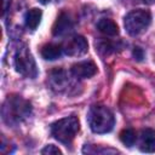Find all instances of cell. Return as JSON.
Here are the masks:
<instances>
[{"label":"cell","instance_id":"6da1fadb","mask_svg":"<svg viewBox=\"0 0 155 155\" xmlns=\"http://www.w3.org/2000/svg\"><path fill=\"white\" fill-rule=\"evenodd\" d=\"M31 113L30 103L18 94H11L6 98L1 108L2 120L8 126H16L23 122Z\"/></svg>","mask_w":155,"mask_h":155},{"label":"cell","instance_id":"7a4b0ae2","mask_svg":"<svg viewBox=\"0 0 155 155\" xmlns=\"http://www.w3.org/2000/svg\"><path fill=\"white\" fill-rule=\"evenodd\" d=\"M87 121L94 133H108L115 125L114 114L104 105H92L87 113Z\"/></svg>","mask_w":155,"mask_h":155},{"label":"cell","instance_id":"3957f363","mask_svg":"<svg viewBox=\"0 0 155 155\" xmlns=\"http://www.w3.org/2000/svg\"><path fill=\"white\" fill-rule=\"evenodd\" d=\"M80 130V124L76 116H67L63 117L51 125V134L58 142L69 145L74 140L75 136Z\"/></svg>","mask_w":155,"mask_h":155},{"label":"cell","instance_id":"277c9868","mask_svg":"<svg viewBox=\"0 0 155 155\" xmlns=\"http://www.w3.org/2000/svg\"><path fill=\"white\" fill-rule=\"evenodd\" d=\"M150 22H151V13L148 10L138 8V10H133L128 12L125 16L124 24H125L126 31L130 35L137 36L144 30H147Z\"/></svg>","mask_w":155,"mask_h":155},{"label":"cell","instance_id":"5b68a950","mask_svg":"<svg viewBox=\"0 0 155 155\" xmlns=\"http://www.w3.org/2000/svg\"><path fill=\"white\" fill-rule=\"evenodd\" d=\"M15 68L21 75L25 78L34 79L38 75L35 59L33 58L29 48L25 45L18 47L15 53Z\"/></svg>","mask_w":155,"mask_h":155},{"label":"cell","instance_id":"8992f818","mask_svg":"<svg viewBox=\"0 0 155 155\" xmlns=\"http://www.w3.org/2000/svg\"><path fill=\"white\" fill-rule=\"evenodd\" d=\"M62 48H63V52L65 54L71 56V57H79V56H82L87 52L88 44L84 36L74 35V36L69 38L62 45Z\"/></svg>","mask_w":155,"mask_h":155},{"label":"cell","instance_id":"52a82bcc","mask_svg":"<svg viewBox=\"0 0 155 155\" xmlns=\"http://www.w3.org/2000/svg\"><path fill=\"white\" fill-rule=\"evenodd\" d=\"M97 73V65L92 61L78 62L71 67V74L78 79H88Z\"/></svg>","mask_w":155,"mask_h":155},{"label":"cell","instance_id":"ba28073f","mask_svg":"<svg viewBox=\"0 0 155 155\" xmlns=\"http://www.w3.org/2000/svg\"><path fill=\"white\" fill-rule=\"evenodd\" d=\"M74 28V23L71 21V18L65 13V12H62L54 24H53V28H52V33L54 36H63L65 34H68L69 31H71Z\"/></svg>","mask_w":155,"mask_h":155},{"label":"cell","instance_id":"9c48e42d","mask_svg":"<svg viewBox=\"0 0 155 155\" xmlns=\"http://www.w3.org/2000/svg\"><path fill=\"white\" fill-rule=\"evenodd\" d=\"M50 85L57 92H63L69 85V76L63 69H54L50 73Z\"/></svg>","mask_w":155,"mask_h":155},{"label":"cell","instance_id":"30bf717a","mask_svg":"<svg viewBox=\"0 0 155 155\" xmlns=\"http://www.w3.org/2000/svg\"><path fill=\"white\" fill-rule=\"evenodd\" d=\"M139 149L143 153H155V131L153 128H145L142 131Z\"/></svg>","mask_w":155,"mask_h":155},{"label":"cell","instance_id":"8fae6325","mask_svg":"<svg viewBox=\"0 0 155 155\" xmlns=\"http://www.w3.org/2000/svg\"><path fill=\"white\" fill-rule=\"evenodd\" d=\"M97 29L107 35V36H115L119 34V27L117 24L113 21V19H109V18H102L98 21L97 23Z\"/></svg>","mask_w":155,"mask_h":155},{"label":"cell","instance_id":"7c38bea8","mask_svg":"<svg viewBox=\"0 0 155 155\" xmlns=\"http://www.w3.org/2000/svg\"><path fill=\"white\" fill-rule=\"evenodd\" d=\"M41 17H42V12L40 8H36V7L30 8L25 13V17H24V22H25L27 28H29L30 30H35L38 28V25L40 24Z\"/></svg>","mask_w":155,"mask_h":155},{"label":"cell","instance_id":"4fadbf2b","mask_svg":"<svg viewBox=\"0 0 155 155\" xmlns=\"http://www.w3.org/2000/svg\"><path fill=\"white\" fill-rule=\"evenodd\" d=\"M62 53H63V48L61 45L57 44H47L41 48V56L47 61L58 59L62 56Z\"/></svg>","mask_w":155,"mask_h":155},{"label":"cell","instance_id":"5bb4252c","mask_svg":"<svg viewBox=\"0 0 155 155\" xmlns=\"http://www.w3.org/2000/svg\"><path fill=\"white\" fill-rule=\"evenodd\" d=\"M120 140L127 145V147H132L134 145L136 140H137V134H136V131L132 130V128H125L124 131H121L120 133Z\"/></svg>","mask_w":155,"mask_h":155},{"label":"cell","instance_id":"9a60e30c","mask_svg":"<svg viewBox=\"0 0 155 155\" xmlns=\"http://www.w3.org/2000/svg\"><path fill=\"white\" fill-rule=\"evenodd\" d=\"M41 154H46V155H61L62 151L56 147V145H46L42 150H41Z\"/></svg>","mask_w":155,"mask_h":155},{"label":"cell","instance_id":"2e32d148","mask_svg":"<svg viewBox=\"0 0 155 155\" xmlns=\"http://www.w3.org/2000/svg\"><path fill=\"white\" fill-rule=\"evenodd\" d=\"M84 151L86 153H92V154H96V153H103V154H105V153H117V150H114V149H107V148H104V149H102V148H96L94 147V149H87V148H84Z\"/></svg>","mask_w":155,"mask_h":155},{"label":"cell","instance_id":"e0dca14e","mask_svg":"<svg viewBox=\"0 0 155 155\" xmlns=\"http://www.w3.org/2000/svg\"><path fill=\"white\" fill-rule=\"evenodd\" d=\"M133 57L137 59V61H143V58H144V52H143V50L140 48V47H134V50H133Z\"/></svg>","mask_w":155,"mask_h":155},{"label":"cell","instance_id":"ac0fdd59","mask_svg":"<svg viewBox=\"0 0 155 155\" xmlns=\"http://www.w3.org/2000/svg\"><path fill=\"white\" fill-rule=\"evenodd\" d=\"M11 1H12V0H2V11H1V15H2V16H4V15L6 13V11L10 8Z\"/></svg>","mask_w":155,"mask_h":155},{"label":"cell","instance_id":"d6986e66","mask_svg":"<svg viewBox=\"0 0 155 155\" xmlns=\"http://www.w3.org/2000/svg\"><path fill=\"white\" fill-rule=\"evenodd\" d=\"M51 1H56V0H40L41 4H48V2H51Z\"/></svg>","mask_w":155,"mask_h":155},{"label":"cell","instance_id":"ffe728a7","mask_svg":"<svg viewBox=\"0 0 155 155\" xmlns=\"http://www.w3.org/2000/svg\"><path fill=\"white\" fill-rule=\"evenodd\" d=\"M145 4H153V2H155V0H143Z\"/></svg>","mask_w":155,"mask_h":155}]
</instances>
